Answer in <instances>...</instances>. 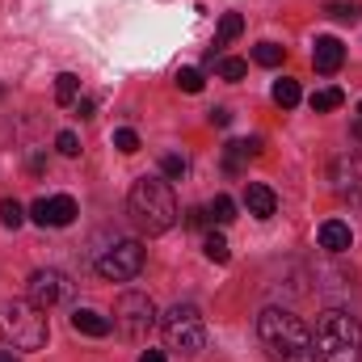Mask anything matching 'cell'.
<instances>
[{
    "mask_svg": "<svg viewBox=\"0 0 362 362\" xmlns=\"http://www.w3.org/2000/svg\"><path fill=\"white\" fill-rule=\"evenodd\" d=\"M257 341L266 346L274 362H320L312 329L286 308H266L257 316Z\"/></svg>",
    "mask_w": 362,
    "mask_h": 362,
    "instance_id": "1",
    "label": "cell"
},
{
    "mask_svg": "<svg viewBox=\"0 0 362 362\" xmlns=\"http://www.w3.org/2000/svg\"><path fill=\"white\" fill-rule=\"evenodd\" d=\"M127 215L144 236H160L177 223V198L165 177H139L127 194Z\"/></svg>",
    "mask_w": 362,
    "mask_h": 362,
    "instance_id": "2",
    "label": "cell"
},
{
    "mask_svg": "<svg viewBox=\"0 0 362 362\" xmlns=\"http://www.w3.org/2000/svg\"><path fill=\"white\" fill-rule=\"evenodd\" d=\"M51 337V325H47V312H38L30 299H4L0 303V341L13 346V350H42Z\"/></svg>",
    "mask_w": 362,
    "mask_h": 362,
    "instance_id": "3",
    "label": "cell"
},
{
    "mask_svg": "<svg viewBox=\"0 0 362 362\" xmlns=\"http://www.w3.org/2000/svg\"><path fill=\"white\" fill-rule=\"evenodd\" d=\"M316 354L320 362H362V325L358 316L329 308L316 320Z\"/></svg>",
    "mask_w": 362,
    "mask_h": 362,
    "instance_id": "4",
    "label": "cell"
},
{
    "mask_svg": "<svg viewBox=\"0 0 362 362\" xmlns=\"http://www.w3.org/2000/svg\"><path fill=\"white\" fill-rule=\"evenodd\" d=\"M160 333H165V346L181 358H194L206 346V325H202V312L194 303H173L160 320Z\"/></svg>",
    "mask_w": 362,
    "mask_h": 362,
    "instance_id": "5",
    "label": "cell"
},
{
    "mask_svg": "<svg viewBox=\"0 0 362 362\" xmlns=\"http://www.w3.org/2000/svg\"><path fill=\"white\" fill-rule=\"evenodd\" d=\"M152 325H156V303H152V295H144V291H122V295L114 299V329H118L122 337L139 341V337L152 333Z\"/></svg>",
    "mask_w": 362,
    "mask_h": 362,
    "instance_id": "6",
    "label": "cell"
},
{
    "mask_svg": "<svg viewBox=\"0 0 362 362\" xmlns=\"http://www.w3.org/2000/svg\"><path fill=\"white\" fill-rule=\"evenodd\" d=\"M144 245L139 240H114L101 257H97V274L105 278V282H131V278H139L144 270Z\"/></svg>",
    "mask_w": 362,
    "mask_h": 362,
    "instance_id": "7",
    "label": "cell"
},
{
    "mask_svg": "<svg viewBox=\"0 0 362 362\" xmlns=\"http://www.w3.org/2000/svg\"><path fill=\"white\" fill-rule=\"evenodd\" d=\"M68 295H72V282H68V274H59V270H34V274H30L25 299H30L38 312H51V308H59Z\"/></svg>",
    "mask_w": 362,
    "mask_h": 362,
    "instance_id": "8",
    "label": "cell"
},
{
    "mask_svg": "<svg viewBox=\"0 0 362 362\" xmlns=\"http://www.w3.org/2000/svg\"><path fill=\"white\" fill-rule=\"evenodd\" d=\"M329 181H333V194H337V198L362 202V160H358V152H341V156L329 165Z\"/></svg>",
    "mask_w": 362,
    "mask_h": 362,
    "instance_id": "9",
    "label": "cell"
},
{
    "mask_svg": "<svg viewBox=\"0 0 362 362\" xmlns=\"http://www.w3.org/2000/svg\"><path fill=\"white\" fill-rule=\"evenodd\" d=\"M30 219L38 228H68L76 219V198L68 194H55V198H34L30 202Z\"/></svg>",
    "mask_w": 362,
    "mask_h": 362,
    "instance_id": "10",
    "label": "cell"
},
{
    "mask_svg": "<svg viewBox=\"0 0 362 362\" xmlns=\"http://www.w3.org/2000/svg\"><path fill=\"white\" fill-rule=\"evenodd\" d=\"M341 64H346V47H341V38H333V34L316 38V47H312V68L325 72V76H333Z\"/></svg>",
    "mask_w": 362,
    "mask_h": 362,
    "instance_id": "11",
    "label": "cell"
},
{
    "mask_svg": "<svg viewBox=\"0 0 362 362\" xmlns=\"http://www.w3.org/2000/svg\"><path fill=\"white\" fill-rule=\"evenodd\" d=\"M245 211L253 219H270L274 211H278V194H274L270 185H262V181H249L245 185Z\"/></svg>",
    "mask_w": 362,
    "mask_h": 362,
    "instance_id": "12",
    "label": "cell"
},
{
    "mask_svg": "<svg viewBox=\"0 0 362 362\" xmlns=\"http://www.w3.org/2000/svg\"><path fill=\"white\" fill-rule=\"evenodd\" d=\"M350 245H354L350 223H341V219H325V223H320V249H325V253H346Z\"/></svg>",
    "mask_w": 362,
    "mask_h": 362,
    "instance_id": "13",
    "label": "cell"
},
{
    "mask_svg": "<svg viewBox=\"0 0 362 362\" xmlns=\"http://www.w3.org/2000/svg\"><path fill=\"white\" fill-rule=\"evenodd\" d=\"M257 156H262V139H232L223 148V169L228 173H240V165L245 160H257Z\"/></svg>",
    "mask_w": 362,
    "mask_h": 362,
    "instance_id": "14",
    "label": "cell"
},
{
    "mask_svg": "<svg viewBox=\"0 0 362 362\" xmlns=\"http://www.w3.org/2000/svg\"><path fill=\"white\" fill-rule=\"evenodd\" d=\"M72 329L85 333V337H105V333L114 329V320H105V316L93 312V308H76V312H72Z\"/></svg>",
    "mask_w": 362,
    "mask_h": 362,
    "instance_id": "15",
    "label": "cell"
},
{
    "mask_svg": "<svg viewBox=\"0 0 362 362\" xmlns=\"http://www.w3.org/2000/svg\"><path fill=\"white\" fill-rule=\"evenodd\" d=\"M245 34V17L240 13H223L219 17V30H215V42H211V51H223L232 38H240Z\"/></svg>",
    "mask_w": 362,
    "mask_h": 362,
    "instance_id": "16",
    "label": "cell"
},
{
    "mask_svg": "<svg viewBox=\"0 0 362 362\" xmlns=\"http://www.w3.org/2000/svg\"><path fill=\"white\" fill-rule=\"evenodd\" d=\"M308 105H312V114H333V110H341L346 105V93L337 89V85H329V89H316L308 97Z\"/></svg>",
    "mask_w": 362,
    "mask_h": 362,
    "instance_id": "17",
    "label": "cell"
},
{
    "mask_svg": "<svg viewBox=\"0 0 362 362\" xmlns=\"http://www.w3.org/2000/svg\"><path fill=\"white\" fill-rule=\"evenodd\" d=\"M206 219H211V223H219V228H228V223L236 219V202H232L228 194H215V198L206 202Z\"/></svg>",
    "mask_w": 362,
    "mask_h": 362,
    "instance_id": "18",
    "label": "cell"
},
{
    "mask_svg": "<svg viewBox=\"0 0 362 362\" xmlns=\"http://www.w3.org/2000/svg\"><path fill=\"white\" fill-rule=\"evenodd\" d=\"M55 101L59 105H76L81 101V76L76 72H59L55 76Z\"/></svg>",
    "mask_w": 362,
    "mask_h": 362,
    "instance_id": "19",
    "label": "cell"
},
{
    "mask_svg": "<svg viewBox=\"0 0 362 362\" xmlns=\"http://www.w3.org/2000/svg\"><path fill=\"white\" fill-rule=\"evenodd\" d=\"M274 105H282V110H295L299 101H303V93H299V81H291V76H282V81H274Z\"/></svg>",
    "mask_w": 362,
    "mask_h": 362,
    "instance_id": "20",
    "label": "cell"
},
{
    "mask_svg": "<svg viewBox=\"0 0 362 362\" xmlns=\"http://www.w3.org/2000/svg\"><path fill=\"white\" fill-rule=\"evenodd\" d=\"M202 253H206V262H215V266H228V262H232V249H228V240H223L219 232H206Z\"/></svg>",
    "mask_w": 362,
    "mask_h": 362,
    "instance_id": "21",
    "label": "cell"
},
{
    "mask_svg": "<svg viewBox=\"0 0 362 362\" xmlns=\"http://www.w3.org/2000/svg\"><path fill=\"white\" fill-rule=\"evenodd\" d=\"M282 59H286V47H278V42H257L253 47V64H262V68H282Z\"/></svg>",
    "mask_w": 362,
    "mask_h": 362,
    "instance_id": "22",
    "label": "cell"
},
{
    "mask_svg": "<svg viewBox=\"0 0 362 362\" xmlns=\"http://www.w3.org/2000/svg\"><path fill=\"white\" fill-rule=\"evenodd\" d=\"M0 223H4V228H13V232H17V228H21V223H25V206H21V202H17V198H0Z\"/></svg>",
    "mask_w": 362,
    "mask_h": 362,
    "instance_id": "23",
    "label": "cell"
},
{
    "mask_svg": "<svg viewBox=\"0 0 362 362\" xmlns=\"http://www.w3.org/2000/svg\"><path fill=\"white\" fill-rule=\"evenodd\" d=\"M160 173H165V181H181L189 173V165H185L181 152H165V156H160Z\"/></svg>",
    "mask_w": 362,
    "mask_h": 362,
    "instance_id": "24",
    "label": "cell"
},
{
    "mask_svg": "<svg viewBox=\"0 0 362 362\" xmlns=\"http://www.w3.org/2000/svg\"><path fill=\"white\" fill-rule=\"evenodd\" d=\"M325 13H329V17H337V21H350V25H354V21L362 17V4H358V0H333Z\"/></svg>",
    "mask_w": 362,
    "mask_h": 362,
    "instance_id": "25",
    "label": "cell"
},
{
    "mask_svg": "<svg viewBox=\"0 0 362 362\" xmlns=\"http://www.w3.org/2000/svg\"><path fill=\"white\" fill-rule=\"evenodd\" d=\"M202 85H206L202 68H181V72H177V89L181 93H202Z\"/></svg>",
    "mask_w": 362,
    "mask_h": 362,
    "instance_id": "26",
    "label": "cell"
},
{
    "mask_svg": "<svg viewBox=\"0 0 362 362\" xmlns=\"http://www.w3.org/2000/svg\"><path fill=\"white\" fill-rule=\"evenodd\" d=\"M114 148H118L122 156H135V152H139V135H135L131 127H118V131H114Z\"/></svg>",
    "mask_w": 362,
    "mask_h": 362,
    "instance_id": "27",
    "label": "cell"
},
{
    "mask_svg": "<svg viewBox=\"0 0 362 362\" xmlns=\"http://www.w3.org/2000/svg\"><path fill=\"white\" fill-rule=\"evenodd\" d=\"M215 72H219L223 81H245L249 64H245V59H219V64H215Z\"/></svg>",
    "mask_w": 362,
    "mask_h": 362,
    "instance_id": "28",
    "label": "cell"
},
{
    "mask_svg": "<svg viewBox=\"0 0 362 362\" xmlns=\"http://www.w3.org/2000/svg\"><path fill=\"white\" fill-rule=\"evenodd\" d=\"M55 148H59V156H68V160L81 156V139H76L72 131H59V135H55Z\"/></svg>",
    "mask_w": 362,
    "mask_h": 362,
    "instance_id": "29",
    "label": "cell"
},
{
    "mask_svg": "<svg viewBox=\"0 0 362 362\" xmlns=\"http://www.w3.org/2000/svg\"><path fill=\"white\" fill-rule=\"evenodd\" d=\"M206 118H211V127H232V110H223V105H215Z\"/></svg>",
    "mask_w": 362,
    "mask_h": 362,
    "instance_id": "30",
    "label": "cell"
},
{
    "mask_svg": "<svg viewBox=\"0 0 362 362\" xmlns=\"http://www.w3.org/2000/svg\"><path fill=\"white\" fill-rule=\"evenodd\" d=\"M185 223H189V228H202V223H211V219H206L202 206H194V211H185Z\"/></svg>",
    "mask_w": 362,
    "mask_h": 362,
    "instance_id": "31",
    "label": "cell"
},
{
    "mask_svg": "<svg viewBox=\"0 0 362 362\" xmlns=\"http://www.w3.org/2000/svg\"><path fill=\"white\" fill-rule=\"evenodd\" d=\"M139 362H169V358H165V350H144Z\"/></svg>",
    "mask_w": 362,
    "mask_h": 362,
    "instance_id": "32",
    "label": "cell"
},
{
    "mask_svg": "<svg viewBox=\"0 0 362 362\" xmlns=\"http://www.w3.org/2000/svg\"><path fill=\"white\" fill-rule=\"evenodd\" d=\"M76 110H81V118H93V97H81Z\"/></svg>",
    "mask_w": 362,
    "mask_h": 362,
    "instance_id": "33",
    "label": "cell"
},
{
    "mask_svg": "<svg viewBox=\"0 0 362 362\" xmlns=\"http://www.w3.org/2000/svg\"><path fill=\"white\" fill-rule=\"evenodd\" d=\"M0 362H17V354H8V350H0Z\"/></svg>",
    "mask_w": 362,
    "mask_h": 362,
    "instance_id": "34",
    "label": "cell"
},
{
    "mask_svg": "<svg viewBox=\"0 0 362 362\" xmlns=\"http://www.w3.org/2000/svg\"><path fill=\"white\" fill-rule=\"evenodd\" d=\"M358 114H362V105H358Z\"/></svg>",
    "mask_w": 362,
    "mask_h": 362,
    "instance_id": "35",
    "label": "cell"
}]
</instances>
